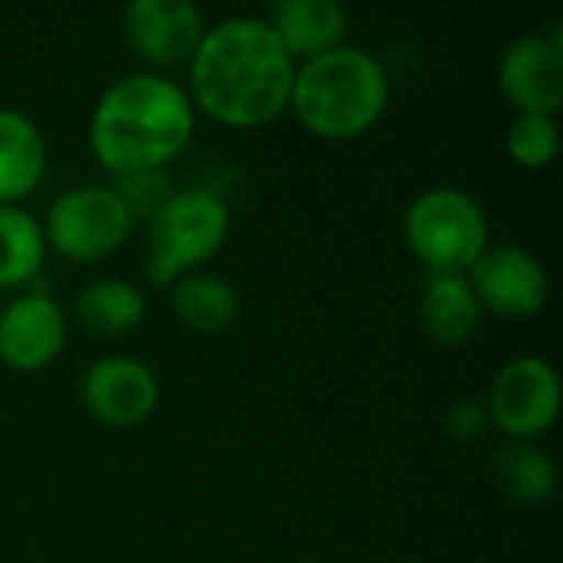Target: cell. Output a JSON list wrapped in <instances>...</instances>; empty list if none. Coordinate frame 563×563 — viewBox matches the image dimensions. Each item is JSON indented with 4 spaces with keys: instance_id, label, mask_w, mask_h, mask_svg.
I'll return each mask as SVG.
<instances>
[{
    "instance_id": "cell-1",
    "label": "cell",
    "mask_w": 563,
    "mask_h": 563,
    "mask_svg": "<svg viewBox=\"0 0 563 563\" xmlns=\"http://www.w3.org/2000/svg\"><path fill=\"white\" fill-rule=\"evenodd\" d=\"M188 73L191 106L221 125L254 129L290 106L297 63L264 16H224L205 30Z\"/></svg>"
},
{
    "instance_id": "cell-2",
    "label": "cell",
    "mask_w": 563,
    "mask_h": 563,
    "mask_svg": "<svg viewBox=\"0 0 563 563\" xmlns=\"http://www.w3.org/2000/svg\"><path fill=\"white\" fill-rule=\"evenodd\" d=\"M195 132L191 96L162 73H129L92 106L89 148L119 175L165 168Z\"/></svg>"
},
{
    "instance_id": "cell-3",
    "label": "cell",
    "mask_w": 563,
    "mask_h": 563,
    "mask_svg": "<svg viewBox=\"0 0 563 563\" xmlns=\"http://www.w3.org/2000/svg\"><path fill=\"white\" fill-rule=\"evenodd\" d=\"M389 73L363 46L340 43L297 63L290 106L300 125L320 139L343 142L369 132L389 106Z\"/></svg>"
},
{
    "instance_id": "cell-4",
    "label": "cell",
    "mask_w": 563,
    "mask_h": 563,
    "mask_svg": "<svg viewBox=\"0 0 563 563\" xmlns=\"http://www.w3.org/2000/svg\"><path fill=\"white\" fill-rule=\"evenodd\" d=\"M231 234L228 201L208 188L175 191L148 221L145 277L155 287H172L211 261Z\"/></svg>"
},
{
    "instance_id": "cell-5",
    "label": "cell",
    "mask_w": 563,
    "mask_h": 563,
    "mask_svg": "<svg viewBox=\"0 0 563 563\" xmlns=\"http://www.w3.org/2000/svg\"><path fill=\"white\" fill-rule=\"evenodd\" d=\"M409 251L429 274H468L488 247V214L462 188L435 185L412 198L402 218Z\"/></svg>"
},
{
    "instance_id": "cell-6",
    "label": "cell",
    "mask_w": 563,
    "mask_h": 563,
    "mask_svg": "<svg viewBox=\"0 0 563 563\" xmlns=\"http://www.w3.org/2000/svg\"><path fill=\"white\" fill-rule=\"evenodd\" d=\"M43 238L59 257L92 264L115 254L132 234L135 221L112 185H73L46 208Z\"/></svg>"
},
{
    "instance_id": "cell-7",
    "label": "cell",
    "mask_w": 563,
    "mask_h": 563,
    "mask_svg": "<svg viewBox=\"0 0 563 563\" xmlns=\"http://www.w3.org/2000/svg\"><path fill=\"white\" fill-rule=\"evenodd\" d=\"M488 422L511 442H534L544 435L561 412V376L541 356H518L492 379Z\"/></svg>"
},
{
    "instance_id": "cell-8",
    "label": "cell",
    "mask_w": 563,
    "mask_h": 563,
    "mask_svg": "<svg viewBox=\"0 0 563 563\" xmlns=\"http://www.w3.org/2000/svg\"><path fill=\"white\" fill-rule=\"evenodd\" d=\"M465 277L482 310L501 320H531L548 307L551 297V274L544 261L515 244L485 247Z\"/></svg>"
},
{
    "instance_id": "cell-9",
    "label": "cell",
    "mask_w": 563,
    "mask_h": 563,
    "mask_svg": "<svg viewBox=\"0 0 563 563\" xmlns=\"http://www.w3.org/2000/svg\"><path fill=\"white\" fill-rule=\"evenodd\" d=\"M122 23L132 53L158 69L188 66L208 30L191 0H132Z\"/></svg>"
},
{
    "instance_id": "cell-10",
    "label": "cell",
    "mask_w": 563,
    "mask_h": 563,
    "mask_svg": "<svg viewBox=\"0 0 563 563\" xmlns=\"http://www.w3.org/2000/svg\"><path fill=\"white\" fill-rule=\"evenodd\" d=\"M69 320L46 290H26L0 307V363L16 373L49 366L66 346Z\"/></svg>"
},
{
    "instance_id": "cell-11",
    "label": "cell",
    "mask_w": 563,
    "mask_h": 563,
    "mask_svg": "<svg viewBox=\"0 0 563 563\" xmlns=\"http://www.w3.org/2000/svg\"><path fill=\"white\" fill-rule=\"evenodd\" d=\"M498 86L518 112L558 115L563 106V40L525 33L498 59Z\"/></svg>"
},
{
    "instance_id": "cell-12",
    "label": "cell",
    "mask_w": 563,
    "mask_h": 563,
    "mask_svg": "<svg viewBox=\"0 0 563 563\" xmlns=\"http://www.w3.org/2000/svg\"><path fill=\"white\" fill-rule=\"evenodd\" d=\"M79 396L96 422L132 429L155 412L158 379L148 363L135 356H102L82 373Z\"/></svg>"
},
{
    "instance_id": "cell-13",
    "label": "cell",
    "mask_w": 563,
    "mask_h": 563,
    "mask_svg": "<svg viewBox=\"0 0 563 563\" xmlns=\"http://www.w3.org/2000/svg\"><path fill=\"white\" fill-rule=\"evenodd\" d=\"M264 20L290 59L303 63L343 43L350 13L340 0H274Z\"/></svg>"
},
{
    "instance_id": "cell-14",
    "label": "cell",
    "mask_w": 563,
    "mask_h": 563,
    "mask_svg": "<svg viewBox=\"0 0 563 563\" xmlns=\"http://www.w3.org/2000/svg\"><path fill=\"white\" fill-rule=\"evenodd\" d=\"M482 303L465 274H429L419 300V320L432 343L465 346L482 327Z\"/></svg>"
},
{
    "instance_id": "cell-15",
    "label": "cell",
    "mask_w": 563,
    "mask_h": 563,
    "mask_svg": "<svg viewBox=\"0 0 563 563\" xmlns=\"http://www.w3.org/2000/svg\"><path fill=\"white\" fill-rule=\"evenodd\" d=\"M46 172V139L40 125L20 112L0 106V205L26 198Z\"/></svg>"
},
{
    "instance_id": "cell-16",
    "label": "cell",
    "mask_w": 563,
    "mask_h": 563,
    "mask_svg": "<svg viewBox=\"0 0 563 563\" xmlns=\"http://www.w3.org/2000/svg\"><path fill=\"white\" fill-rule=\"evenodd\" d=\"M168 303L181 327L205 336L224 333L238 320V290L224 277L208 271L185 274L178 284H172Z\"/></svg>"
},
{
    "instance_id": "cell-17",
    "label": "cell",
    "mask_w": 563,
    "mask_h": 563,
    "mask_svg": "<svg viewBox=\"0 0 563 563\" xmlns=\"http://www.w3.org/2000/svg\"><path fill=\"white\" fill-rule=\"evenodd\" d=\"M145 317V297L135 284L102 277L86 284L73 300V320L96 336H122Z\"/></svg>"
},
{
    "instance_id": "cell-18",
    "label": "cell",
    "mask_w": 563,
    "mask_h": 563,
    "mask_svg": "<svg viewBox=\"0 0 563 563\" xmlns=\"http://www.w3.org/2000/svg\"><path fill=\"white\" fill-rule=\"evenodd\" d=\"M501 495L515 505H548L558 492V465L538 442H508L492 459Z\"/></svg>"
},
{
    "instance_id": "cell-19",
    "label": "cell",
    "mask_w": 563,
    "mask_h": 563,
    "mask_svg": "<svg viewBox=\"0 0 563 563\" xmlns=\"http://www.w3.org/2000/svg\"><path fill=\"white\" fill-rule=\"evenodd\" d=\"M46 257V238L36 214L20 205H0V290L30 284Z\"/></svg>"
},
{
    "instance_id": "cell-20",
    "label": "cell",
    "mask_w": 563,
    "mask_h": 563,
    "mask_svg": "<svg viewBox=\"0 0 563 563\" xmlns=\"http://www.w3.org/2000/svg\"><path fill=\"white\" fill-rule=\"evenodd\" d=\"M505 148L515 165L521 168H548L558 158L561 148V129L558 115H541V112H518L508 125Z\"/></svg>"
},
{
    "instance_id": "cell-21",
    "label": "cell",
    "mask_w": 563,
    "mask_h": 563,
    "mask_svg": "<svg viewBox=\"0 0 563 563\" xmlns=\"http://www.w3.org/2000/svg\"><path fill=\"white\" fill-rule=\"evenodd\" d=\"M112 188H115V195L122 198V205L129 208V214H132V221L139 224V221H152V214L175 195V188H172V175L165 172V168H158V172H135V175H119L115 181H112Z\"/></svg>"
},
{
    "instance_id": "cell-22",
    "label": "cell",
    "mask_w": 563,
    "mask_h": 563,
    "mask_svg": "<svg viewBox=\"0 0 563 563\" xmlns=\"http://www.w3.org/2000/svg\"><path fill=\"white\" fill-rule=\"evenodd\" d=\"M442 429H445V435L452 442H462V445L478 442L492 429L485 402L482 399H459V402H452L445 419H442Z\"/></svg>"
},
{
    "instance_id": "cell-23",
    "label": "cell",
    "mask_w": 563,
    "mask_h": 563,
    "mask_svg": "<svg viewBox=\"0 0 563 563\" xmlns=\"http://www.w3.org/2000/svg\"><path fill=\"white\" fill-rule=\"evenodd\" d=\"M303 563H320V561H303Z\"/></svg>"
}]
</instances>
